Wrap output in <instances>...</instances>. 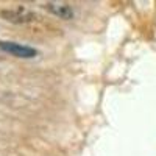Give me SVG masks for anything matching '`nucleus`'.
<instances>
[{
	"mask_svg": "<svg viewBox=\"0 0 156 156\" xmlns=\"http://www.w3.org/2000/svg\"><path fill=\"white\" fill-rule=\"evenodd\" d=\"M0 48L12 56L23 58V59H28V58H33L37 55V51L33 47L17 44V42H9V41H0Z\"/></svg>",
	"mask_w": 156,
	"mask_h": 156,
	"instance_id": "nucleus-1",
	"label": "nucleus"
},
{
	"mask_svg": "<svg viewBox=\"0 0 156 156\" xmlns=\"http://www.w3.org/2000/svg\"><path fill=\"white\" fill-rule=\"evenodd\" d=\"M2 16H3L6 20L14 22V23L30 22V20H33V17H34L33 12L25 11L23 8H20V9H14V11H3V12H2Z\"/></svg>",
	"mask_w": 156,
	"mask_h": 156,
	"instance_id": "nucleus-2",
	"label": "nucleus"
},
{
	"mask_svg": "<svg viewBox=\"0 0 156 156\" xmlns=\"http://www.w3.org/2000/svg\"><path fill=\"white\" fill-rule=\"evenodd\" d=\"M47 9L55 14L56 17L59 19H64V20H69L73 17V11L69 5H62V3H47Z\"/></svg>",
	"mask_w": 156,
	"mask_h": 156,
	"instance_id": "nucleus-3",
	"label": "nucleus"
}]
</instances>
